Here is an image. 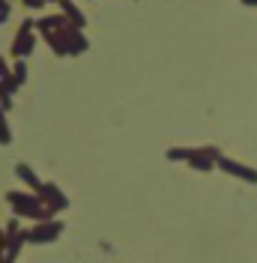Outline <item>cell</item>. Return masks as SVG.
Segmentation results:
<instances>
[{
  "mask_svg": "<svg viewBox=\"0 0 257 263\" xmlns=\"http://www.w3.org/2000/svg\"><path fill=\"white\" fill-rule=\"evenodd\" d=\"M192 156V149H168V159H174V162H179V159H189Z\"/></svg>",
  "mask_w": 257,
  "mask_h": 263,
  "instance_id": "cell-10",
  "label": "cell"
},
{
  "mask_svg": "<svg viewBox=\"0 0 257 263\" xmlns=\"http://www.w3.org/2000/svg\"><path fill=\"white\" fill-rule=\"evenodd\" d=\"M60 233V224L57 221H51V224H39L36 230H30L27 233V239H33V242H48V239H54Z\"/></svg>",
  "mask_w": 257,
  "mask_h": 263,
  "instance_id": "cell-5",
  "label": "cell"
},
{
  "mask_svg": "<svg viewBox=\"0 0 257 263\" xmlns=\"http://www.w3.org/2000/svg\"><path fill=\"white\" fill-rule=\"evenodd\" d=\"M218 162H222V167L230 171V174H236V177H242V180H248V182H257V171H251V167H242V164L230 162V159H218Z\"/></svg>",
  "mask_w": 257,
  "mask_h": 263,
  "instance_id": "cell-6",
  "label": "cell"
},
{
  "mask_svg": "<svg viewBox=\"0 0 257 263\" xmlns=\"http://www.w3.org/2000/svg\"><path fill=\"white\" fill-rule=\"evenodd\" d=\"M57 6H60V12L66 15V21H69L72 27H78V30H84V27H87V18H84V12H81L72 0H57Z\"/></svg>",
  "mask_w": 257,
  "mask_h": 263,
  "instance_id": "cell-4",
  "label": "cell"
},
{
  "mask_svg": "<svg viewBox=\"0 0 257 263\" xmlns=\"http://www.w3.org/2000/svg\"><path fill=\"white\" fill-rule=\"evenodd\" d=\"M9 3H12V0H9Z\"/></svg>",
  "mask_w": 257,
  "mask_h": 263,
  "instance_id": "cell-14",
  "label": "cell"
},
{
  "mask_svg": "<svg viewBox=\"0 0 257 263\" xmlns=\"http://www.w3.org/2000/svg\"><path fill=\"white\" fill-rule=\"evenodd\" d=\"M15 171H18V177H21V180H27V182L33 185V189H36V192H42V182L36 180V174H33V171L27 167V164H18Z\"/></svg>",
  "mask_w": 257,
  "mask_h": 263,
  "instance_id": "cell-7",
  "label": "cell"
},
{
  "mask_svg": "<svg viewBox=\"0 0 257 263\" xmlns=\"http://www.w3.org/2000/svg\"><path fill=\"white\" fill-rule=\"evenodd\" d=\"M9 126H6V117H3V108H0V144H9Z\"/></svg>",
  "mask_w": 257,
  "mask_h": 263,
  "instance_id": "cell-9",
  "label": "cell"
},
{
  "mask_svg": "<svg viewBox=\"0 0 257 263\" xmlns=\"http://www.w3.org/2000/svg\"><path fill=\"white\" fill-rule=\"evenodd\" d=\"M12 78H15L18 87H24V81H27V63H24V60H15V66H12Z\"/></svg>",
  "mask_w": 257,
  "mask_h": 263,
  "instance_id": "cell-8",
  "label": "cell"
},
{
  "mask_svg": "<svg viewBox=\"0 0 257 263\" xmlns=\"http://www.w3.org/2000/svg\"><path fill=\"white\" fill-rule=\"evenodd\" d=\"M48 3H57V0H24V6L33 9V12H36V9H42V6H48Z\"/></svg>",
  "mask_w": 257,
  "mask_h": 263,
  "instance_id": "cell-11",
  "label": "cell"
},
{
  "mask_svg": "<svg viewBox=\"0 0 257 263\" xmlns=\"http://www.w3.org/2000/svg\"><path fill=\"white\" fill-rule=\"evenodd\" d=\"M33 48H36V21H33V18H24V21L18 24V33H15V39H12L9 54H12L15 60H27L33 54Z\"/></svg>",
  "mask_w": 257,
  "mask_h": 263,
  "instance_id": "cell-1",
  "label": "cell"
},
{
  "mask_svg": "<svg viewBox=\"0 0 257 263\" xmlns=\"http://www.w3.org/2000/svg\"><path fill=\"white\" fill-rule=\"evenodd\" d=\"M75 33L78 27H72V24H66L63 30H54L48 36H42L45 42H48V48L57 54V57H69V51H72V39H75Z\"/></svg>",
  "mask_w": 257,
  "mask_h": 263,
  "instance_id": "cell-3",
  "label": "cell"
},
{
  "mask_svg": "<svg viewBox=\"0 0 257 263\" xmlns=\"http://www.w3.org/2000/svg\"><path fill=\"white\" fill-rule=\"evenodd\" d=\"M0 12H12V3L9 0H0Z\"/></svg>",
  "mask_w": 257,
  "mask_h": 263,
  "instance_id": "cell-12",
  "label": "cell"
},
{
  "mask_svg": "<svg viewBox=\"0 0 257 263\" xmlns=\"http://www.w3.org/2000/svg\"><path fill=\"white\" fill-rule=\"evenodd\" d=\"M9 203L15 206V213L30 215V218H48L51 215L48 203H42V197L24 195V192H12V195H9Z\"/></svg>",
  "mask_w": 257,
  "mask_h": 263,
  "instance_id": "cell-2",
  "label": "cell"
},
{
  "mask_svg": "<svg viewBox=\"0 0 257 263\" xmlns=\"http://www.w3.org/2000/svg\"><path fill=\"white\" fill-rule=\"evenodd\" d=\"M6 18H9V12H0V24H3V21H6Z\"/></svg>",
  "mask_w": 257,
  "mask_h": 263,
  "instance_id": "cell-13",
  "label": "cell"
}]
</instances>
